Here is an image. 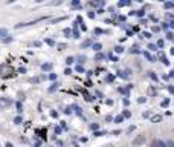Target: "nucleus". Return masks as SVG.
I'll list each match as a JSON object with an SVG mask.
<instances>
[{"mask_svg":"<svg viewBox=\"0 0 174 147\" xmlns=\"http://www.w3.org/2000/svg\"><path fill=\"white\" fill-rule=\"evenodd\" d=\"M145 143V135H139V136H136L134 140H133V144L134 146H142Z\"/></svg>","mask_w":174,"mask_h":147,"instance_id":"obj_1","label":"nucleus"},{"mask_svg":"<svg viewBox=\"0 0 174 147\" xmlns=\"http://www.w3.org/2000/svg\"><path fill=\"white\" fill-rule=\"evenodd\" d=\"M160 119H162V115H153L150 121H151V123H159Z\"/></svg>","mask_w":174,"mask_h":147,"instance_id":"obj_2","label":"nucleus"},{"mask_svg":"<svg viewBox=\"0 0 174 147\" xmlns=\"http://www.w3.org/2000/svg\"><path fill=\"white\" fill-rule=\"evenodd\" d=\"M11 101H8V100H0V106H8Z\"/></svg>","mask_w":174,"mask_h":147,"instance_id":"obj_3","label":"nucleus"},{"mask_svg":"<svg viewBox=\"0 0 174 147\" xmlns=\"http://www.w3.org/2000/svg\"><path fill=\"white\" fill-rule=\"evenodd\" d=\"M115 51H116L118 54H121V52H124V48H121V46H116V48H115Z\"/></svg>","mask_w":174,"mask_h":147,"instance_id":"obj_4","label":"nucleus"},{"mask_svg":"<svg viewBox=\"0 0 174 147\" xmlns=\"http://www.w3.org/2000/svg\"><path fill=\"white\" fill-rule=\"evenodd\" d=\"M93 49H95V51H101V44H99V43H95V44H93Z\"/></svg>","mask_w":174,"mask_h":147,"instance_id":"obj_5","label":"nucleus"},{"mask_svg":"<svg viewBox=\"0 0 174 147\" xmlns=\"http://www.w3.org/2000/svg\"><path fill=\"white\" fill-rule=\"evenodd\" d=\"M160 143H162V141H159V140H156V141L153 143V147H160Z\"/></svg>","mask_w":174,"mask_h":147,"instance_id":"obj_6","label":"nucleus"},{"mask_svg":"<svg viewBox=\"0 0 174 147\" xmlns=\"http://www.w3.org/2000/svg\"><path fill=\"white\" fill-rule=\"evenodd\" d=\"M41 68H43L44 71H49V69H50V64H49V63H48V64H43Z\"/></svg>","mask_w":174,"mask_h":147,"instance_id":"obj_7","label":"nucleus"},{"mask_svg":"<svg viewBox=\"0 0 174 147\" xmlns=\"http://www.w3.org/2000/svg\"><path fill=\"white\" fill-rule=\"evenodd\" d=\"M8 34V31L5 29V28H3V29H2V28H0V35H6Z\"/></svg>","mask_w":174,"mask_h":147,"instance_id":"obj_8","label":"nucleus"},{"mask_svg":"<svg viewBox=\"0 0 174 147\" xmlns=\"http://www.w3.org/2000/svg\"><path fill=\"white\" fill-rule=\"evenodd\" d=\"M14 123H15V124H20V123H22V118H20V116H17V118L14 119Z\"/></svg>","mask_w":174,"mask_h":147,"instance_id":"obj_9","label":"nucleus"},{"mask_svg":"<svg viewBox=\"0 0 174 147\" xmlns=\"http://www.w3.org/2000/svg\"><path fill=\"white\" fill-rule=\"evenodd\" d=\"M102 58H104L102 54H96V60H102Z\"/></svg>","mask_w":174,"mask_h":147,"instance_id":"obj_10","label":"nucleus"},{"mask_svg":"<svg viewBox=\"0 0 174 147\" xmlns=\"http://www.w3.org/2000/svg\"><path fill=\"white\" fill-rule=\"evenodd\" d=\"M174 6V3H171V2H168V3H165V8H173Z\"/></svg>","mask_w":174,"mask_h":147,"instance_id":"obj_11","label":"nucleus"},{"mask_svg":"<svg viewBox=\"0 0 174 147\" xmlns=\"http://www.w3.org/2000/svg\"><path fill=\"white\" fill-rule=\"evenodd\" d=\"M64 48H66V44H63V43H60V44H58V49H60V51H63Z\"/></svg>","mask_w":174,"mask_h":147,"instance_id":"obj_12","label":"nucleus"},{"mask_svg":"<svg viewBox=\"0 0 174 147\" xmlns=\"http://www.w3.org/2000/svg\"><path fill=\"white\" fill-rule=\"evenodd\" d=\"M66 63H67V64H70V63H73V57H69V58L66 60Z\"/></svg>","mask_w":174,"mask_h":147,"instance_id":"obj_13","label":"nucleus"},{"mask_svg":"<svg viewBox=\"0 0 174 147\" xmlns=\"http://www.w3.org/2000/svg\"><path fill=\"white\" fill-rule=\"evenodd\" d=\"M148 94H150V95H154V94H156V90L151 87V89H148Z\"/></svg>","mask_w":174,"mask_h":147,"instance_id":"obj_14","label":"nucleus"},{"mask_svg":"<svg viewBox=\"0 0 174 147\" xmlns=\"http://www.w3.org/2000/svg\"><path fill=\"white\" fill-rule=\"evenodd\" d=\"M57 87H58V84H57V83H55V84H53V86H52V87H50V89H49V90H50V92H52V90H55V89H57Z\"/></svg>","mask_w":174,"mask_h":147,"instance_id":"obj_15","label":"nucleus"},{"mask_svg":"<svg viewBox=\"0 0 174 147\" xmlns=\"http://www.w3.org/2000/svg\"><path fill=\"white\" fill-rule=\"evenodd\" d=\"M130 115H131V113L128 112V110H127V112H124V116H125V118H130Z\"/></svg>","mask_w":174,"mask_h":147,"instance_id":"obj_16","label":"nucleus"},{"mask_svg":"<svg viewBox=\"0 0 174 147\" xmlns=\"http://www.w3.org/2000/svg\"><path fill=\"white\" fill-rule=\"evenodd\" d=\"M122 118H124V116H116V123H121Z\"/></svg>","mask_w":174,"mask_h":147,"instance_id":"obj_17","label":"nucleus"},{"mask_svg":"<svg viewBox=\"0 0 174 147\" xmlns=\"http://www.w3.org/2000/svg\"><path fill=\"white\" fill-rule=\"evenodd\" d=\"M49 78H50V80H55V78H57V75H55V74H50Z\"/></svg>","mask_w":174,"mask_h":147,"instance_id":"obj_18","label":"nucleus"},{"mask_svg":"<svg viewBox=\"0 0 174 147\" xmlns=\"http://www.w3.org/2000/svg\"><path fill=\"white\" fill-rule=\"evenodd\" d=\"M6 147H12V144H11V143H8V144H6Z\"/></svg>","mask_w":174,"mask_h":147,"instance_id":"obj_19","label":"nucleus"},{"mask_svg":"<svg viewBox=\"0 0 174 147\" xmlns=\"http://www.w3.org/2000/svg\"><path fill=\"white\" fill-rule=\"evenodd\" d=\"M160 147H167V146H165V144H163V143H160Z\"/></svg>","mask_w":174,"mask_h":147,"instance_id":"obj_20","label":"nucleus"}]
</instances>
